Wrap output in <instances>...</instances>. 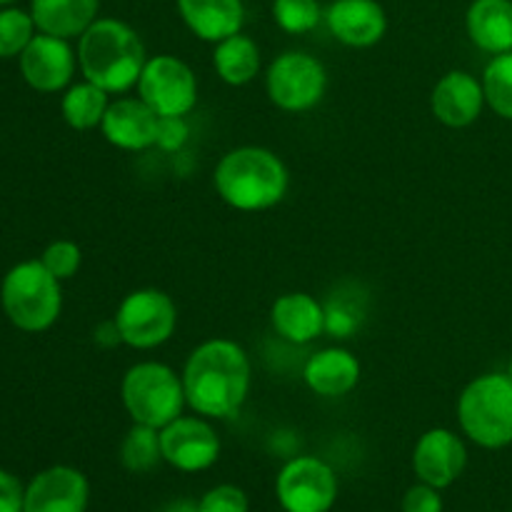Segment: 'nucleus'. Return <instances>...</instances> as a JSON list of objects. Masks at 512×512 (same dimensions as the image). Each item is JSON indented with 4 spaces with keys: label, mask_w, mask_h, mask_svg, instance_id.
Segmentation results:
<instances>
[{
    "label": "nucleus",
    "mask_w": 512,
    "mask_h": 512,
    "mask_svg": "<svg viewBox=\"0 0 512 512\" xmlns=\"http://www.w3.org/2000/svg\"><path fill=\"white\" fill-rule=\"evenodd\" d=\"M355 328H358V310L348 308L340 300L325 305V333L335 335V338H348Z\"/></svg>",
    "instance_id": "31"
},
{
    "label": "nucleus",
    "mask_w": 512,
    "mask_h": 512,
    "mask_svg": "<svg viewBox=\"0 0 512 512\" xmlns=\"http://www.w3.org/2000/svg\"><path fill=\"white\" fill-rule=\"evenodd\" d=\"M0 305L18 330L43 333L53 328L63 310L60 280L40 260H25L5 273L0 283Z\"/></svg>",
    "instance_id": "4"
},
{
    "label": "nucleus",
    "mask_w": 512,
    "mask_h": 512,
    "mask_svg": "<svg viewBox=\"0 0 512 512\" xmlns=\"http://www.w3.org/2000/svg\"><path fill=\"white\" fill-rule=\"evenodd\" d=\"M163 460L180 473H203L220 458V438L203 415H180L160 430Z\"/></svg>",
    "instance_id": "11"
},
{
    "label": "nucleus",
    "mask_w": 512,
    "mask_h": 512,
    "mask_svg": "<svg viewBox=\"0 0 512 512\" xmlns=\"http://www.w3.org/2000/svg\"><path fill=\"white\" fill-rule=\"evenodd\" d=\"M508 375L512 378V360H510V368H508Z\"/></svg>",
    "instance_id": "38"
},
{
    "label": "nucleus",
    "mask_w": 512,
    "mask_h": 512,
    "mask_svg": "<svg viewBox=\"0 0 512 512\" xmlns=\"http://www.w3.org/2000/svg\"><path fill=\"white\" fill-rule=\"evenodd\" d=\"M165 512H200V505L193 503V500H175Z\"/></svg>",
    "instance_id": "36"
},
{
    "label": "nucleus",
    "mask_w": 512,
    "mask_h": 512,
    "mask_svg": "<svg viewBox=\"0 0 512 512\" xmlns=\"http://www.w3.org/2000/svg\"><path fill=\"white\" fill-rule=\"evenodd\" d=\"M220 200L240 213L270 210L285 198L290 173L283 160L260 145H243L220 158L213 173Z\"/></svg>",
    "instance_id": "3"
},
{
    "label": "nucleus",
    "mask_w": 512,
    "mask_h": 512,
    "mask_svg": "<svg viewBox=\"0 0 512 512\" xmlns=\"http://www.w3.org/2000/svg\"><path fill=\"white\" fill-rule=\"evenodd\" d=\"M88 500V478L70 465L43 470L25 488V512H85Z\"/></svg>",
    "instance_id": "14"
},
{
    "label": "nucleus",
    "mask_w": 512,
    "mask_h": 512,
    "mask_svg": "<svg viewBox=\"0 0 512 512\" xmlns=\"http://www.w3.org/2000/svg\"><path fill=\"white\" fill-rule=\"evenodd\" d=\"M113 320L125 345L135 350H153L173 338L178 308L163 290L140 288L125 295Z\"/></svg>",
    "instance_id": "8"
},
{
    "label": "nucleus",
    "mask_w": 512,
    "mask_h": 512,
    "mask_svg": "<svg viewBox=\"0 0 512 512\" xmlns=\"http://www.w3.org/2000/svg\"><path fill=\"white\" fill-rule=\"evenodd\" d=\"M0 512H25V488L15 475L0 468Z\"/></svg>",
    "instance_id": "34"
},
{
    "label": "nucleus",
    "mask_w": 512,
    "mask_h": 512,
    "mask_svg": "<svg viewBox=\"0 0 512 512\" xmlns=\"http://www.w3.org/2000/svg\"><path fill=\"white\" fill-rule=\"evenodd\" d=\"M213 68L223 83L235 85V88L248 85L260 70L258 43L243 33L220 40V43H215L213 50Z\"/></svg>",
    "instance_id": "23"
},
{
    "label": "nucleus",
    "mask_w": 512,
    "mask_h": 512,
    "mask_svg": "<svg viewBox=\"0 0 512 512\" xmlns=\"http://www.w3.org/2000/svg\"><path fill=\"white\" fill-rule=\"evenodd\" d=\"M40 263L63 283V280H70L78 273L80 263H83V253H80V248L73 240H55V243H50L43 250Z\"/></svg>",
    "instance_id": "29"
},
{
    "label": "nucleus",
    "mask_w": 512,
    "mask_h": 512,
    "mask_svg": "<svg viewBox=\"0 0 512 512\" xmlns=\"http://www.w3.org/2000/svg\"><path fill=\"white\" fill-rule=\"evenodd\" d=\"M303 378L315 395L343 398L360 383V360L345 348L318 350L305 363Z\"/></svg>",
    "instance_id": "20"
},
{
    "label": "nucleus",
    "mask_w": 512,
    "mask_h": 512,
    "mask_svg": "<svg viewBox=\"0 0 512 512\" xmlns=\"http://www.w3.org/2000/svg\"><path fill=\"white\" fill-rule=\"evenodd\" d=\"M265 90L275 108L285 113H308L328 90V70L303 50H288L270 63Z\"/></svg>",
    "instance_id": "7"
},
{
    "label": "nucleus",
    "mask_w": 512,
    "mask_h": 512,
    "mask_svg": "<svg viewBox=\"0 0 512 512\" xmlns=\"http://www.w3.org/2000/svg\"><path fill=\"white\" fill-rule=\"evenodd\" d=\"M163 460V448H160V430L148 428V425L133 423L128 435L120 445V463L130 473H153Z\"/></svg>",
    "instance_id": "25"
},
{
    "label": "nucleus",
    "mask_w": 512,
    "mask_h": 512,
    "mask_svg": "<svg viewBox=\"0 0 512 512\" xmlns=\"http://www.w3.org/2000/svg\"><path fill=\"white\" fill-rule=\"evenodd\" d=\"M403 512H443V498L433 485H413L403 495Z\"/></svg>",
    "instance_id": "32"
},
{
    "label": "nucleus",
    "mask_w": 512,
    "mask_h": 512,
    "mask_svg": "<svg viewBox=\"0 0 512 512\" xmlns=\"http://www.w3.org/2000/svg\"><path fill=\"white\" fill-rule=\"evenodd\" d=\"M253 368L238 343L225 338L205 340L190 353L183 368V388L188 408L210 420L238 415L248 400Z\"/></svg>",
    "instance_id": "1"
},
{
    "label": "nucleus",
    "mask_w": 512,
    "mask_h": 512,
    "mask_svg": "<svg viewBox=\"0 0 512 512\" xmlns=\"http://www.w3.org/2000/svg\"><path fill=\"white\" fill-rule=\"evenodd\" d=\"M10 3H15V0H0V5H10Z\"/></svg>",
    "instance_id": "37"
},
{
    "label": "nucleus",
    "mask_w": 512,
    "mask_h": 512,
    "mask_svg": "<svg viewBox=\"0 0 512 512\" xmlns=\"http://www.w3.org/2000/svg\"><path fill=\"white\" fill-rule=\"evenodd\" d=\"M178 13L195 38L220 43L240 33L245 23L243 0H178Z\"/></svg>",
    "instance_id": "19"
},
{
    "label": "nucleus",
    "mask_w": 512,
    "mask_h": 512,
    "mask_svg": "<svg viewBox=\"0 0 512 512\" xmlns=\"http://www.w3.org/2000/svg\"><path fill=\"white\" fill-rule=\"evenodd\" d=\"M458 423L475 445L500 450L512 443V378L488 373L470 380L458 398Z\"/></svg>",
    "instance_id": "5"
},
{
    "label": "nucleus",
    "mask_w": 512,
    "mask_h": 512,
    "mask_svg": "<svg viewBox=\"0 0 512 512\" xmlns=\"http://www.w3.org/2000/svg\"><path fill=\"white\" fill-rule=\"evenodd\" d=\"M145 45L128 23L115 18H98L78 43V65L85 80L120 95L135 88L143 73Z\"/></svg>",
    "instance_id": "2"
},
{
    "label": "nucleus",
    "mask_w": 512,
    "mask_h": 512,
    "mask_svg": "<svg viewBox=\"0 0 512 512\" xmlns=\"http://www.w3.org/2000/svg\"><path fill=\"white\" fill-rule=\"evenodd\" d=\"M270 323L288 343L308 345L325 333V305L308 293H285L270 308Z\"/></svg>",
    "instance_id": "18"
},
{
    "label": "nucleus",
    "mask_w": 512,
    "mask_h": 512,
    "mask_svg": "<svg viewBox=\"0 0 512 512\" xmlns=\"http://www.w3.org/2000/svg\"><path fill=\"white\" fill-rule=\"evenodd\" d=\"M328 30L350 48H370L388 30V15L378 0H335L325 13Z\"/></svg>",
    "instance_id": "17"
},
{
    "label": "nucleus",
    "mask_w": 512,
    "mask_h": 512,
    "mask_svg": "<svg viewBox=\"0 0 512 512\" xmlns=\"http://www.w3.org/2000/svg\"><path fill=\"white\" fill-rule=\"evenodd\" d=\"M33 15L20 8L0 10V58H20L30 40L35 38Z\"/></svg>",
    "instance_id": "27"
},
{
    "label": "nucleus",
    "mask_w": 512,
    "mask_h": 512,
    "mask_svg": "<svg viewBox=\"0 0 512 512\" xmlns=\"http://www.w3.org/2000/svg\"><path fill=\"white\" fill-rule=\"evenodd\" d=\"M100 0H30L38 33L55 38H80L98 20Z\"/></svg>",
    "instance_id": "21"
},
{
    "label": "nucleus",
    "mask_w": 512,
    "mask_h": 512,
    "mask_svg": "<svg viewBox=\"0 0 512 512\" xmlns=\"http://www.w3.org/2000/svg\"><path fill=\"white\" fill-rule=\"evenodd\" d=\"M120 398H123L133 423L148 425L155 430H163L165 425L180 418L183 408L188 405L183 375L175 373L170 365L155 363V360L133 365L123 375Z\"/></svg>",
    "instance_id": "6"
},
{
    "label": "nucleus",
    "mask_w": 512,
    "mask_h": 512,
    "mask_svg": "<svg viewBox=\"0 0 512 512\" xmlns=\"http://www.w3.org/2000/svg\"><path fill=\"white\" fill-rule=\"evenodd\" d=\"M470 40L485 53L512 50V0H473L465 15Z\"/></svg>",
    "instance_id": "22"
},
{
    "label": "nucleus",
    "mask_w": 512,
    "mask_h": 512,
    "mask_svg": "<svg viewBox=\"0 0 512 512\" xmlns=\"http://www.w3.org/2000/svg\"><path fill=\"white\" fill-rule=\"evenodd\" d=\"M485 103L500 115L512 120V50L495 55L483 73Z\"/></svg>",
    "instance_id": "26"
},
{
    "label": "nucleus",
    "mask_w": 512,
    "mask_h": 512,
    "mask_svg": "<svg viewBox=\"0 0 512 512\" xmlns=\"http://www.w3.org/2000/svg\"><path fill=\"white\" fill-rule=\"evenodd\" d=\"M275 495L285 512H330L338 500V475L325 460L300 455L283 465Z\"/></svg>",
    "instance_id": "10"
},
{
    "label": "nucleus",
    "mask_w": 512,
    "mask_h": 512,
    "mask_svg": "<svg viewBox=\"0 0 512 512\" xmlns=\"http://www.w3.org/2000/svg\"><path fill=\"white\" fill-rule=\"evenodd\" d=\"M95 343L103 345V348H113V345L123 343V338H120V330H118V325H115V320H110V323H103L98 330H95Z\"/></svg>",
    "instance_id": "35"
},
{
    "label": "nucleus",
    "mask_w": 512,
    "mask_h": 512,
    "mask_svg": "<svg viewBox=\"0 0 512 512\" xmlns=\"http://www.w3.org/2000/svg\"><path fill=\"white\" fill-rule=\"evenodd\" d=\"M110 93L98 88L90 80H83L78 85H70L65 90L63 100H60V113H63L65 123L73 130H93L100 128L105 113H108Z\"/></svg>",
    "instance_id": "24"
},
{
    "label": "nucleus",
    "mask_w": 512,
    "mask_h": 512,
    "mask_svg": "<svg viewBox=\"0 0 512 512\" xmlns=\"http://www.w3.org/2000/svg\"><path fill=\"white\" fill-rule=\"evenodd\" d=\"M485 105L483 80L465 70H450L430 95V110L448 128H468L480 118Z\"/></svg>",
    "instance_id": "15"
},
{
    "label": "nucleus",
    "mask_w": 512,
    "mask_h": 512,
    "mask_svg": "<svg viewBox=\"0 0 512 512\" xmlns=\"http://www.w3.org/2000/svg\"><path fill=\"white\" fill-rule=\"evenodd\" d=\"M160 115L140 98H118L108 105L100 130L120 150H145L158 143Z\"/></svg>",
    "instance_id": "16"
},
{
    "label": "nucleus",
    "mask_w": 512,
    "mask_h": 512,
    "mask_svg": "<svg viewBox=\"0 0 512 512\" xmlns=\"http://www.w3.org/2000/svg\"><path fill=\"white\" fill-rule=\"evenodd\" d=\"M200 512H248V495L238 485H218L200 498Z\"/></svg>",
    "instance_id": "30"
},
{
    "label": "nucleus",
    "mask_w": 512,
    "mask_h": 512,
    "mask_svg": "<svg viewBox=\"0 0 512 512\" xmlns=\"http://www.w3.org/2000/svg\"><path fill=\"white\" fill-rule=\"evenodd\" d=\"M188 135H190V128L188 123H185V118H160V125H158V148L160 150H168V153H173V150H180L185 143H188Z\"/></svg>",
    "instance_id": "33"
},
{
    "label": "nucleus",
    "mask_w": 512,
    "mask_h": 512,
    "mask_svg": "<svg viewBox=\"0 0 512 512\" xmlns=\"http://www.w3.org/2000/svg\"><path fill=\"white\" fill-rule=\"evenodd\" d=\"M23 80L38 93H58L75 75V53L65 38L38 33L20 53Z\"/></svg>",
    "instance_id": "12"
},
{
    "label": "nucleus",
    "mask_w": 512,
    "mask_h": 512,
    "mask_svg": "<svg viewBox=\"0 0 512 512\" xmlns=\"http://www.w3.org/2000/svg\"><path fill=\"white\" fill-rule=\"evenodd\" d=\"M138 98L160 118H185L198 105V78L175 55H155L140 73Z\"/></svg>",
    "instance_id": "9"
},
{
    "label": "nucleus",
    "mask_w": 512,
    "mask_h": 512,
    "mask_svg": "<svg viewBox=\"0 0 512 512\" xmlns=\"http://www.w3.org/2000/svg\"><path fill=\"white\" fill-rule=\"evenodd\" d=\"M468 448L448 428H433L420 435L413 450V470L420 483L445 490L463 475Z\"/></svg>",
    "instance_id": "13"
},
{
    "label": "nucleus",
    "mask_w": 512,
    "mask_h": 512,
    "mask_svg": "<svg viewBox=\"0 0 512 512\" xmlns=\"http://www.w3.org/2000/svg\"><path fill=\"white\" fill-rule=\"evenodd\" d=\"M273 18L285 33L305 35L318 28L323 10L318 0H273Z\"/></svg>",
    "instance_id": "28"
}]
</instances>
